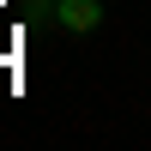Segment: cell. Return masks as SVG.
I'll list each match as a JSON object with an SVG mask.
<instances>
[{
	"label": "cell",
	"mask_w": 151,
	"mask_h": 151,
	"mask_svg": "<svg viewBox=\"0 0 151 151\" xmlns=\"http://www.w3.org/2000/svg\"><path fill=\"white\" fill-rule=\"evenodd\" d=\"M67 30H97V18H103V6L97 0H60V12H55Z\"/></svg>",
	"instance_id": "6da1fadb"
}]
</instances>
